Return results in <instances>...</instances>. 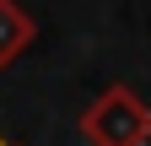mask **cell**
<instances>
[{
	"instance_id": "obj_3",
	"label": "cell",
	"mask_w": 151,
	"mask_h": 146,
	"mask_svg": "<svg viewBox=\"0 0 151 146\" xmlns=\"http://www.w3.org/2000/svg\"><path fill=\"white\" fill-rule=\"evenodd\" d=\"M0 146H6V141H0Z\"/></svg>"
},
{
	"instance_id": "obj_2",
	"label": "cell",
	"mask_w": 151,
	"mask_h": 146,
	"mask_svg": "<svg viewBox=\"0 0 151 146\" xmlns=\"http://www.w3.org/2000/svg\"><path fill=\"white\" fill-rule=\"evenodd\" d=\"M32 33H38V27H32V16L16 6V0H0V70H6L16 54L32 43Z\"/></svg>"
},
{
	"instance_id": "obj_1",
	"label": "cell",
	"mask_w": 151,
	"mask_h": 146,
	"mask_svg": "<svg viewBox=\"0 0 151 146\" xmlns=\"http://www.w3.org/2000/svg\"><path fill=\"white\" fill-rule=\"evenodd\" d=\"M81 135L92 146H146L151 108L129 92V87H108V92L81 114Z\"/></svg>"
}]
</instances>
